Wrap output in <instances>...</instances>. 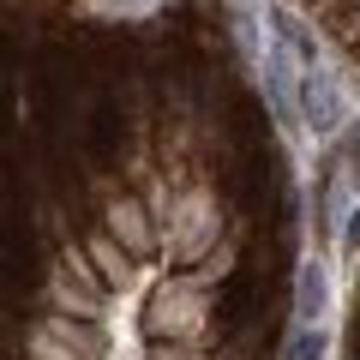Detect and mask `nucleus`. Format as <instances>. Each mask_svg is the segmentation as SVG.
<instances>
[{
  "mask_svg": "<svg viewBox=\"0 0 360 360\" xmlns=\"http://www.w3.org/2000/svg\"><path fill=\"white\" fill-rule=\"evenodd\" d=\"M324 307H330V276H324L319 258H307L295 270V324H319Z\"/></svg>",
  "mask_w": 360,
  "mask_h": 360,
  "instance_id": "nucleus-2",
  "label": "nucleus"
},
{
  "mask_svg": "<svg viewBox=\"0 0 360 360\" xmlns=\"http://www.w3.org/2000/svg\"><path fill=\"white\" fill-rule=\"evenodd\" d=\"M295 108H300V127H312V132H336V127L348 120V96H342V78H336L330 66H312V72H300Z\"/></svg>",
  "mask_w": 360,
  "mask_h": 360,
  "instance_id": "nucleus-1",
  "label": "nucleus"
},
{
  "mask_svg": "<svg viewBox=\"0 0 360 360\" xmlns=\"http://www.w3.org/2000/svg\"><path fill=\"white\" fill-rule=\"evenodd\" d=\"M342 252H348V258L360 252V205H348V222H342Z\"/></svg>",
  "mask_w": 360,
  "mask_h": 360,
  "instance_id": "nucleus-6",
  "label": "nucleus"
},
{
  "mask_svg": "<svg viewBox=\"0 0 360 360\" xmlns=\"http://www.w3.org/2000/svg\"><path fill=\"white\" fill-rule=\"evenodd\" d=\"M108 234H115L120 246H127V252H150V217H144V205L139 198H115V205H108Z\"/></svg>",
  "mask_w": 360,
  "mask_h": 360,
  "instance_id": "nucleus-3",
  "label": "nucleus"
},
{
  "mask_svg": "<svg viewBox=\"0 0 360 360\" xmlns=\"http://www.w3.org/2000/svg\"><path fill=\"white\" fill-rule=\"evenodd\" d=\"M324 348H330V336L319 324H288L283 336V360H324Z\"/></svg>",
  "mask_w": 360,
  "mask_h": 360,
  "instance_id": "nucleus-5",
  "label": "nucleus"
},
{
  "mask_svg": "<svg viewBox=\"0 0 360 360\" xmlns=\"http://www.w3.org/2000/svg\"><path fill=\"white\" fill-rule=\"evenodd\" d=\"M90 258H96V270H103V283H127V276H132L127 246H120L115 234H90Z\"/></svg>",
  "mask_w": 360,
  "mask_h": 360,
  "instance_id": "nucleus-4",
  "label": "nucleus"
}]
</instances>
